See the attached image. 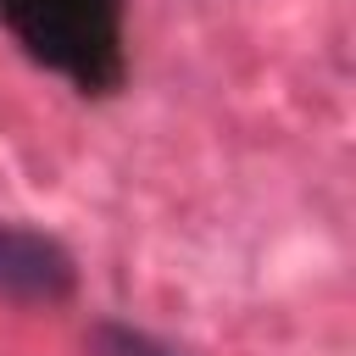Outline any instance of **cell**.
I'll return each instance as SVG.
<instances>
[{
	"instance_id": "3957f363",
	"label": "cell",
	"mask_w": 356,
	"mask_h": 356,
	"mask_svg": "<svg viewBox=\"0 0 356 356\" xmlns=\"http://www.w3.org/2000/svg\"><path fill=\"white\" fill-rule=\"evenodd\" d=\"M89 356H184V350L134 328V323H95L89 328Z\"/></svg>"
},
{
	"instance_id": "7a4b0ae2",
	"label": "cell",
	"mask_w": 356,
	"mask_h": 356,
	"mask_svg": "<svg viewBox=\"0 0 356 356\" xmlns=\"http://www.w3.org/2000/svg\"><path fill=\"white\" fill-rule=\"evenodd\" d=\"M78 289V261L61 239L0 222V300L11 306H61Z\"/></svg>"
},
{
	"instance_id": "6da1fadb",
	"label": "cell",
	"mask_w": 356,
	"mask_h": 356,
	"mask_svg": "<svg viewBox=\"0 0 356 356\" xmlns=\"http://www.w3.org/2000/svg\"><path fill=\"white\" fill-rule=\"evenodd\" d=\"M0 28L78 95L122 83V0H0Z\"/></svg>"
}]
</instances>
